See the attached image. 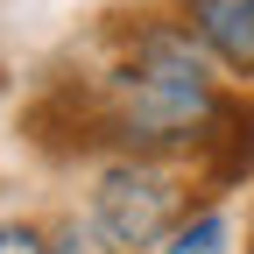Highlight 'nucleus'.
<instances>
[{
  "label": "nucleus",
  "mask_w": 254,
  "mask_h": 254,
  "mask_svg": "<svg viewBox=\"0 0 254 254\" xmlns=\"http://www.w3.org/2000/svg\"><path fill=\"white\" fill-rule=\"evenodd\" d=\"M219 64L190 43V28L141 21L127 36L120 64L106 71V120L127 155H177L219 134L226 120V92H219Z\"/></svg>",
  "instance_id": "f257e3e1"
},
{
  "label": "nucleus",
  "mask_w": 254,
  "mask_h": 254,
  "mask_svg": "<svg viewBox=\"0 0 254 254\" xmlns=\"http://www.w3.org/2000/svg\"><path fill=\"white\" fill-rule=\"evenodd\" d=\"M184 219V184L155 163V155H120L92 184V226H99L120 254H148L163 247L170 226Z\"/></svg>",
  "instance_id": "f03ea898"
},
{
  "label": "nucleus",
  "mask_w": 254,
  "mask_h": 254,
  "mask_svg": "<svg viewBox=\"0 0 254 254\" xmlns=\"http://www.w3.org/2000/svg\"><path fill=\"white\" fill-rule=\"evenodd\" d=\"M184 28L219 71H233L254 85V0H177Z\"/></svg>",
  "instance_id": "7ed1b4c3"
},
{
  "label": "nucleus",
  "mask_w": 254,
  "mask_h": 254,
  "mask_svg": "<svg viewBox=\"0 0 254 254\" xmlns=\"http://www.w3.org/2000/svg\"><path fill=\"white\" fill-rule=\"evenodd\" d=\"M219 240H226V219L219 212H198V219H177L163 254H219Z\"/></svg>",
  "instance_id": "20e7f679"
},
{
  "label": "nucleus",
  "mask_w": 254,
  "mask_h": 254,
  "mask_svg": "<svg viewBox=\"0 0 254 254\" xmlns=\"http://www.w3.org/2000/svg\"><path fill=\"white\" fill-rule=\"evenodd\" d=\"M43 254H120V247H113L99 226H92V219H71V226H57V233H50Z\"/></svg>",
  "instance_id": "39448f33"
},
{
  "label": "nucleus",
  "mask_w": 254,
  "mask_h": 254,
  "mask_svg": "<svg viewBox=\"0 0 254 254\" xmlns=\"http://www.w3.org/2000/svg\"><path fill=\"white\" fill-rule=\"evenodd\" d=\"M50 233L43 226H28V219H0V254H43Z\"/></svg>",
  "instance_id": "423d86ee"
},
{
  "label": "nucleus",
  "mask_w": 254,
  "mask_h": 254,
  "mask_svg": "<svg viewBox=\"0 0 254 254\" xmlns=\"http://www.w3.org/2000/svg\"><path fill=\"white\" fill-rule=\"evenodd\" d=\"M247 254H254V240H247Z\"/></svg>",
  "instance_id": "0eeeda50"
}]
</instances>
